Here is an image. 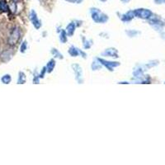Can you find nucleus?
<instances>
[{"instance_id":"6e6552de","label":"nucleus","mask_w":165,"mask_h":165,"mask_svg":"<svg viewBox=\"0 0 165 165\" xmlns=\"http://www.w3.org/2000/svg\"><path fill=\"white\" fill-rule=\"evenodd\" d=\"M75 29H76V25L74 22H70L69 24L66 27V33L68 36H72L73 35V33L75 32Z\"/></svg>"},{"instance_id":"aec40b11","label":"nucleus","mask_w":165,"mask_h":165,"mask_svg":"<svg viewBox=\"0 0 165 165\" xmlns=\"http://www.w3.org/2000/svg\"><path fill=\"white\" fill-rule=\"evenodd\" d=\"M45 72H47V70H46V67H44V68L41 69V72H40V73L39 74V77H40V79H42V78H44Z\"/></svg>"},{"instance_id":"f03ea898","label":"nucleus","mask_w":165,"mask_h":165,"mask_svg":"<svg viewBox=\"0 0 165 165\" xmlns=\"http://www.w3.org/2000/svg\"><path fill=\"white\" fill-rule=\"evenodd\" d=\"M21 30L18 27H14L11 30L10 34L8 36V44L10 46H14L17 44V42L19 41L21 38Z\"/></svg>"},{"instance_id":"0eeeda50","label":"nucleus","mask_w":165,"mask_h":165,"mask_svg":"<svg viewBox=\"0 0 165 165\" xmlns=\"http://www.w3.org/2000/svg\"><path fill=\"white\" fill-rule=\"evenodd\" d=\"M12 52L10 50H4L3 51V53L1 54V61H3V62H8L11 59H12Z\"/></svg>"},{"instance_id":"20e7f679","label":"nucleus","mask_w":165,"mask_h":165,"mask_svg":"<svg viewBox=\"0 0 165 165\" xmlns=\"http://www.w3.org/2000/svg\"><path fill=\"white\" fill-rule=\"evenodd\" d=\"M72 68L75 73L76 80L79 82V84H82L83 83V69L80 67V65L78 64H73L72 65Z\"/></svg>"},{"instance_id":"4be33fe9","label":"nucleus","mask_w":165,"mask_h":165,"mask_svg":"<svg viewBox=\"0 0 165 165\" xmlns=\"http://www.w3.org/2000/svg\"><path fill=\"white\" fill-rule=\"evenodd\" d=\"M122 3H124V4H126V3H128V2H130V0H121Z\"/></svg>"},{"instance_id":"5701e85b","label":"nucleus","mask_w":165,"mask_h":165,"mask_svg":"<svg viewBox=\"0 0 165 165\" xmlns=\"http://www.w3.org/2000/svg\"><path fill=\"white\" fill-rule=\"evenodd\" d=\"M100 1H102V2H106L107 0H100Z\"/></svg>"},{"instance_id":"9d476101","label":"nucleus","mask_w":165,"mask_h":165,"mask_svg":"<svg viewBox=\"0 0 165 165\" xmlns=\"http://www.w3.org/2000/svg\"><path fill=\"white\" fill-rule=\"evenodd\" d=\"M27 82V76H26V74H25L24 73L20 72L18 73V78H17V84H23Z\"/></svg>"},{"instance_id":"9b49d317","label":"nucleus","mask_w":165,"mask_h":165,"mask_svg":"<svg viewBox=\"0 0 165 165\" xmlns=\"http://www.w3.org/2000/svg\"><path fill=\"white\" fill-rule=\"evenodd\" d=\"M68 53L73 57H76L80 55V53H79V49L76 48V47H74V46H71L70 48L68 49Z\"/></svg>"},{"instance_id":"412c9836","label":"nucleus","mask_w":165,"mask_h":165,"mask_svg":"<svg viewBox=\"0 0 165 165\" xmlns=\"http://www.w3.org/2000/svg\"><path fill=\"white\" fill-rule=\"evenodd\" d=\"M68 3H73V4H81L83 2V0H65Z\"/></svg>"},{"instance_id":"dca6fc26","label":"nucleus","mask_w":165,"mask_h":165,"mask_svg":"<svg viewBox=\"0 0 165 165\" xmlns=\"http://www.w3.org/2000/svg\"><path fill=\"white\" fill-rule=\"evenodd\" d=\"M91 67H92V69H93V71H94V70H98V69H100V68H102V65H101L100 62L97 61V59H96V60L92 63Z\"/></svg>"},{"instance_id":"b1692460","label":"nucleus","mask_w":165,"mask_h":165,"mask_svg":"<svg viewBox=\"0 0 165 165\" xmlns=\"http://www.w3.org/2000/svg\"><path fill=\"white\" fill-rule=\"evenodd\" d=\"M12 1H14V2H16V1H17V0H12Z\"/></svg>"},{"instance_id":"423d86ee","label":"nucleus","mask_w":165,"mask_h":165,"mask_svg":"<svg viewBox=\"0 0 165 165\" xmlns=\"http://www.w3.org/2000/svg\"><path fill=\"white\" fill-rule=\"evenodd\" d=\"M102 55L105 57H112V58H118V51L115 48L106 49L104 52L102 53Z\"/></svg>"},{"instance_id":"f3484780","label":"nucleus","mask_w":165,"mask_h":165,"mask_svg":"<svg viewBox=\"0 0 165 165\" xmlns=\"http://www.w3.org/2000/svg\"><path fill=\"white\" fill-rule=\"evenodd\" d=\"M51 54L54 55V57L58 58V59H60V60H62V59L64 58L63 55H61V53L58 50H56V49H52V50H51Z\"/></svg>"},{"instance_id":"1a4fd4ad","label":"nucleus","mask_w":165,"mask_h":165,"mask_svg":"<svg viewBox=\"0 0 165 165\" xmlns=\"http://www.w3.org/2000/svg\"><path fill=\"white\" fill-rule=\"evenodd\" d=\"M134 17V12H128L127 13H125L123 15H121L120 17H121V20L123 21V22H129Z\"/></svg>"},{"instance_id":"4468645a","label":"nucleus","mask_w":165,"mask_h":165,"mask_svg":"<svg viewBox=\"0 0 165 165\" xmlns=\"http://www.w3.org/2000/svg\"><path fill=\"white\" fill-rule=\"evenodd\" d=\"M10 10V8H9V6H8V4L6 3V1H1L0 2V11H2V12H8Z\"/></svg>"},{"instance_id":"f257e3e1","label":"nucleus","mask_w":165,"mask_h":165,"mask_svg":"<svg viewBox=\"0 0 165 165\" xmlns=\"http://www.w3.org/2000/svg\"><path fill=\"white\" fill-rule=\"evenodd\" d=\"M91 12V17L95 22L97 23H106L108 21V17L105 13H102L101 12L100 9L96 8H93L90 9Z\"/></svg>"},{"instance_id":"f8f14e48","label":"nucleus","mask_w":165,"mask_h":165,"mask_svg":"<svg viewBox=\"0 0 165 165\" xmlns=\"http://www.w3.org/2000/svg\"><path fill=\"white\" fill-rule=\"evenodd\" d=\"M46 70H47V72L48 73H51L54 70V68L55 67V60H50V61H49V62L47 63V65H46Z\"/></svg>"},{"instance_id":"39448f33","label":"nucleus","mask_w":165,"mask_h":165,"mask_svg":"<svg viewBox=\"0 0 165 165\" xmlns=\"http://www.w3.org/2000/svg\"><path fill=\"white\" fill-rule=\"evenodd\" d=\"M29 18H30V20H31V22H32V25L34 26L35 28H40V27H41V22L39 20V18H38V17H37V14H36V12H35L34 10H32V11L30 12Z\"/></svg>"},{"instance_id":"ddd939ff","label":"nucleus","mask_w":165,"mask_h":165,"mask_svg":"<svg viewBox=\"0 0 165 165\" xmlns=\"http://www.w3.org/2000/svg\"><path fill=\"white\" fill-rule=\"evenodd\" d=\"M11 81H12V77L10 74H8V73H6V74H4L2 76L1 78V82L4 84H9L10 83H11Z\"/></svg>"},{"instance_id":"a211bd4d","label":"nucleus","mask_w":165,"mask_h":165,"mask_svg":"<svg viewBox=\"0 0 165 165\" xmlns=\"http://www.w3.org/2000/svg\"><path fill=\"white\" fill-rule=\"evenodd\" d=\"M27 50V40H24L22 44H21L20 46V51L22 53H25Z\"/></svg>"},{"instance_id":"2eb2a0df","label":"nucleus","mask_w":165,"mask_h":165,"mask_svg":"<svg viewBox=\"0 0 165 165\" xmlns=\"http://www.w3.org/2000/svg\"><path fill=\"white\" fill-rule=\"evenodd\" d=\"M67 33L65 30H62L60 33V40H61V43H65L67 42Z\"/></svg>"},{"instance_id":"6ab92c4d","label":"nucleus","mask_w":165,"mask_h":165,"mask_svg":"<svg viewBox=\"0 0 165 165\" xmlns=\"http://www.w3.org/2000/svg\"><path fill=\"white\" fill-rule=\"evenodd\" d=\"M83 45H84V47L85 49H89L92 46V43L90 42V40H86L84 37L83 38Z\"/></svg>"},{"instance_id":"7ed1b4c3","label":"nucleus","mask_w":165,"mask_h":165,"mask_svg":"<svg viewBox=\"0 0 165 165\" xmlns=\"http://www.w3.org/2000/svg\"><path fill=\"white\" fill-rule=\"evenodd\" d=\"M97 61L101 63V65L105 66L106 68L108 69L109 71H113V68L115 67H118L120 65L119 62H116V61H107L106 60H102L101 58H97Z\"/></svg>"}]
</instances>
